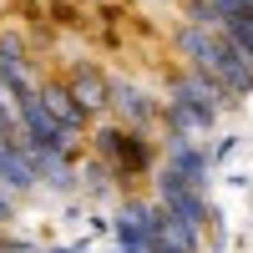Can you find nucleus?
Wrapping results in <instances>:
<instances>
[{
  "instance_id": "obj_5",
  "label": "nucleus",
  "mask_w": 253,
  "mask_h": 253,
  "mask_svg": "<svg viewBox=\"0 0 253 253\" xmlns=\"http://www.w3.org/2000/svg\"><path fill=\"white\" fill-rule=\"evenodd\" d=\"M223 26H228V41H233L243 56H253V5H243V10H233V15H223Z\"/></svg>"
},
{
  "instance_id": "obj_2",
  "label": "nucleus",
  "mask_w": 253,
  "mask_h": 253,
  "mask_svg": "<svg viewBox=\"0 0 253 253\" xmlns=\"http://www.w3.org/2000/svg\"><path fill=\"white\" fill-rule=\"evenodd\" d=\"M71 96H76V107L81 112H101V107H107V81H101V71H91V66H81L76 76H71V86H66Z\"/></svg>"
},
{
  "instance_id": "obj_6",
  "label": "nucleus",
  "mask_w": 253,
  "mask_h": 253,
  "mask_svg": "<svg viewBox=\"0 0 253 253\" xmlns=\"http://www.w3.org/2000/svg\"><path fill=\"white\" fill-rule=\"evenodd\" d=\"M0 147H20V126H15V117L5 112V101H0Z\"/></svg>"
},
{
  "instance_id": "obj_4",
  "label": "nucleus",
  "mask_w": 253,
  "mask_h": 253,
  "mask_svg": "<svg viewBox=\"0 0 253 253\" xmlns=\"http://www.w3.org/2000/svg\"><path fill=\"white\" fill-rule=\"evenodd\" d=\"M107 101H117L132 122H147V117H152V101H147L137 86H107Z\"/></svg>"
},
{
  "instance_id": "obj_1",
  "label": "nucleus",
  "mask_w": 253,
  "mask_h": 253,
  "mask_svg": "<svg viewBox=\"0 0 253 253\" xmlns=\"http://www.w3.org/2000/svg\"><path fill=\"white\" fill-rule=\"evenodd\" d=\"M36 96H41V107H46V112H51V117H56L61 126H66V132H71V137L81 132V122H86V112H81V107H76V96H71L66 86H41Z\"/></svg>"
},
{
  "instance_id": "obj_3",
  "label": "nucleus",
  "mask_w": 253,
  "mask_h": 253,
  "mask_svg": "<svg viewBox=\"0 0 253 253\" xmlns=\"http://www.w3.org/2000/svg\"><path fill=\"white\" fill-rule=\"evenodd\" d=\"M96 147H101L107 157H117L122 167H142V162H147V147H142L132 132H101V137H96Z\"/></svg>"
}]
</instances>
